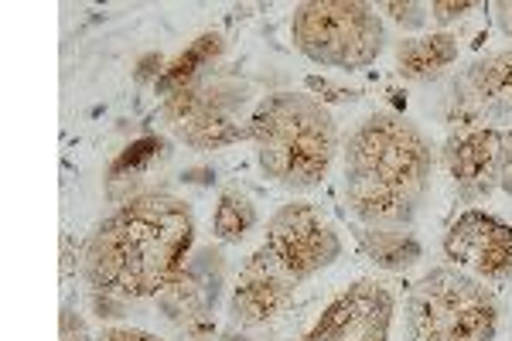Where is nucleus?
I'll list each match as a JSON object with an SVG mask.
<instances>
[{"mask_svg":"<svg viewBox=\"0 0 512 341\" xmlns=\"http://www.w3.org/2000/svg\"><path fill=\"white\" fill-rule=\"evenodd\" d=\"M195 249V212L171 191H144L93 229L82 277L103 297H161L185 273Z\"/></svg>","mask_w":512,"mask_h":341,"instance_id":"f257e3e1","label":"nucleus"},{"mask_svg":"<svg viewBox=\"0 0 512 341\" xmlns=\"http://www.w3.org/2000/svg\"><path fill=\"white\" fill-rule=\"evenodd\" d=\"M294 48L325 69L359 72L386 48V24L373 4L359 0H308L294 7Z\"/></svg>","mask_w":512,"mask_h":341,"instance_id":"423d86ee","label":"nucleus"},{"mask_svg":"<svg viewBox=\"0 0 512 341\" xmlns=\"http://www.w3.org/2000/svg\"><path fill=\"white\" fill-rule=\"evenodd\" d=\"M499 188L512 198V130L506 133V140H502V178H499Z\"/></svg>","mask_w":512,"mask_h":341,"instance_id":"412c9836","label":"nucleus"},{"mask_svg":"<svg viewBox=\"0 0 512 341\" xmlns=\"http://www.w3.org/2000/svg\"><path fill=\"white\" fill-rule=\"evenodd\" d=\"M93 341H164V338L151 335V331H144V328H106V331H99Z\"/></svg>","mask_w":512,"mask_h":341,"instance_id":"6ab92c4d","label":"nucleus"},{"mask_svg":"<svg viewBox=\"0 0 512 341\" xmlns=\"http://www.w3.org/2000/svg\"><path fill=\"white\" fill-rule=\"evenodd\" d=\"M222 284H226V263L216 249H198L188 260L185 273L158 297L161 314L175 324L185 341H209L216 335L212 311L219 304Z\"/></svg>","mask_w":512,"mask_h":341,"instance_id":"1a4fd4ad","label":"nucleus"},{"mask_svg":"<svg viewBox=\"0 0 512 341\" xmlns=\"http://www.w3.org/2000/svg\"><path fill=\"white\" fill-rule=\"evenodd\" d=\"M59 341H89V328L82 321V314L72 304L62 307V318H59Z\"/></svg>","mask_w":512,"mask_h":341,"instance_id":"a211bd4d","label":"nucleus"},{"mask_svg":"<svg viewBox=\"0 0 512 341\" xmlns=\"http://www.w3.org/2000/svg\"><path fill=\"white\" fill-rule=\"evenodd\" d=\"M502 140L506 133L492 123H458L444 144V168L461 202H482L499 188Z\"/></svg>","mask_w":512,"mask_h":341,"instance_id":"9b49d317","label":"nucleus"},{"mask_svg":"<svg viewBox=\"0 0 512 341\" xmlns=\"http://www.w3.org/2000/svg\"><path fill=\"white\" fill-rule=\"evenodd\" d=\"M250 140L260 171L287 191L318 188L338 154L335 116L308 93H274L260 99L253 106Z\"/></svg>","mask_w":512,"mask_h":341,"instance_id":"20e7f679","label":"nucleus"},{"mask_svg":"<svg viewBox=\"0 0 512 341\" xmlns=\"http://www.w3.org/2000/svg\"><path fill=\"white\" fill-rule=\"evenodd\" d=\"M434 147L414 120L379 110L345 144V198L362 226H410L427 202Z\"/></svg>","mask_w":512,"mask_h":341,"instance_id":"f03ea898","label":"nucleus"},{"mask_svg":"<svg viewBox=\"0 0 512 341\" xmlns=\"http://www.w3.org/2000/svg\"><path fill=\"white\" fill-rule=\"evenodd\" d=\"M256 226V205L243 191H222L216 205V219H212V232L219 243H239L246 239V232Z\"/></svg>","mask_w":512,"mask_h":341,"instance_id":"dca6fc26","label":"nucleus"},{"mask_svg":"<svg viewBox=\"0 0 512 341\" xmlns=\"http://www.w3.org/2000/svg\"><path fill=\"white\" fill-rule=\"evenodd\" d=\"M499 301L458 266L424 273L407 301V341H495Z\"/></svg>","mask_w":512,"mask_h":341,"instance_id":"39448f33","label":"nucleus"},{"mask_svg":"<svg viewBox=\"0 0 512 341\" xmlns=\"http://www.w3.org/2000/svg\"><path fill=\"white\" fill-rule=\"evenodd\" d=\"M308 86L315 89V93H328L325 99H342V103H345V99H355V96H359V93H355V89L332 86V82H328V79H308Z\"/></svg>","mask_w":512,"mask_h":341,"instance_id":"4be33fe9","label":"nucleus"},{"mask_svg":"<svg viewBox=\"0 0 512 341\" xmlns=\"http://www.w3.org/2000/svg\"><path fill=\"white\" fill-rule=\"evenodd\" d=\"M359 249L369 263L386 273H403L420 260V243L410 226H362Z\"/></svg>","mask_w":512,"mask_h":341,"instance_id":"4468645a","label":"nucleus"},{"mask_svg":"<svg viewBox=\"0 0 512 341\" xmlns=\"http://www.w3.org/2000/svg\"><path fill=\"white\" fill-rule=\"evenodd\" d=\"M478 4H431V18L437 24H451V21H461L468 11H475Z\"/></svg>","mask_w":512,"mask_h":341,"instance_id":"aec40b11","label":"nucleus"},{"mask_svg":"<svg viewBox=\"0 0 512 341\" xmlns=\"http://www.w3.org/2000/svg\"><path fill=\"white\" fill-rule=\"evenodd\" d=\"M379 11L390 14V18L396 24H403V28H420V24L427 21V14H431V7L427 4H383Z\"/></svg>","mask_w":512,"mask_h":341,"instance_id":"f3484780","label":"nucleus"},{"mask_svg":"<svg viewBox=\"0 0 512 341\" xmlns=\"http://www.w3.org/2000/svg\"><path fill=\"white\" fill-rule=\"evenodd\" d=\"M342 256V239L311 202L284 205L267 222L260 249L239 270L229 297V321L236 328H260L287 311L297 287Z\"/></svg>","mask_w":512,"mask_h":341,"instance_id":"7ed1b4c3","label":"nucleus"},{"mask_svg":"<svg viewBox=\"0 0 512 341\" xmlns=\"http://www.w3.org/2000/svg\"><path fill=\"white\" fill-rule=\"evenodd\" d=\"M219 55H222V38L219 35H202L185 55L178 58L175 65H168V69H164V76L158 79V89L164 96H171L175 89L188 86V82L209 76V69L216 65Z\"/></svg>","mask_w":512,"mask_h":341,"instance_id":"2eb2a0df","label":"nucleus"},{"mask_svg":"<svg viewBox=\"0 0 512 341\" xmlns=\"http://www.w3.org/2000/svg\"><path fill=\"white\" fill-rule=\"evenodd\" d=\"M454 62H458V38L448 35V31L403 38L396 45V72H400V79L414 82V86H431Z\"/></svg>","mask_w":512,"mask_h":341,"instance_id":"ddd939ff","label":"nucleus"},{"mask_svg":"<svg viewBox=\"0 0 512 341\" xmlns=\"http://www.w3.org/2000/svg\"><path fill=\"white\" fill-rule=\"evenodd\" d=\"M164 120L171 133L192 151H219V147L250 140V89L236 79L202 76L164 96Z\"/></svg>","mask_w":512,"mask_h":341,"instance_id":"0eeeda50","label":"nucleus"},{"mask_svg":"<svg viewBox=\"0 0 512 341\" xmlns=\"http://www.w3.org/2000/svg\"><path fill=\"white\" fill-rule=\"evenodd\" d=\"M454 106H461V123H489L512 116V48L478 58L472 69L454 82Z\"/></svg>","mask_w":512,"mask_h":341,"instance_id":"f8f14e48","label":"nucleus"},{"mask_svg":"<svg viewBox=\"0 0 512 341\" xmlns=\"http://www.w3.org/2000/svg\"><path fill=\"white\" fill-rule=\"evenodd\" d=\"M393 311L390 287L379 280H359L321 311L304 341H390Z\"/></svg>","mask_w":512,"mask_h":341,"instance_id":"9d476101","label":"nucleus"},{"mask_svg":"<svg viewBox=\"0 0 512 341\" xmlns=\"http://www.w3.org/2000/svg\"><path fill=\"white\" fill-rule=\"evenodd\" d=\"M444 256L482 284H506L512 280V226L482 209L461 212L444 232Z\"/></svg>","mask_w":512,"mask_h":341,"instance_id":"6e6552de","label":"nucleus"},{"mask_svg":"<svg viewBox=\"0 0 512 341\" xmlns=\"http://www.w3.org/2000/svg\"><path fill=\"white\" fill-rule=\"evenodd\" d=\"M495 11V24L502 28V35L512 38V0H499V4H492Z\"/></svg>","mask_w":512,"mask_h":341,"instance_id":"5701e85b","label":"nucleus"}]
</instances>
